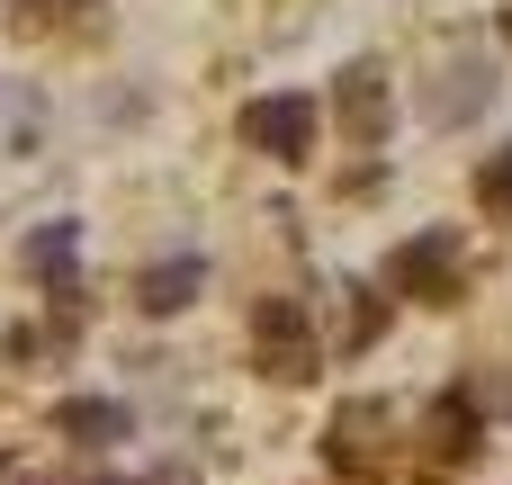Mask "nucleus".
I'll return each mask as SVG.
<instances>
[{"instance_id":"obj_1","label":"nucleus","mask_w":512,"mask_h":485,"mask_svg":"<svg viewBox=\"0 0 512 485\" xmlns=\"http://www.w3.org/2000/svg\"><path fill=\"white\" fill-rule=\"evenodd\" d=\"M243 144L270 153V162H306V153H315V99H306V90L252 99V108H243Z\"/></svg>"},{"instance_id":"obj_2","label":"nucleus","mask_w":512,"mask_h":485,"mask_svg":"<svg viewBox=\"0 0 512 485\" xmlns=\"http://www.w3.org/2000/svg\"><path fill=\"white\" fill-rule=\"evenodd\" d=\"M387 279H396L405 297L450 306V297H459V234H423V243H405V252L387 261Z\"/></svg>"},{"instance_id":"obj_3","label":"nucleus","mask_w":512,"mask_h":485,"mask_svg":"<svg viewBox=\"0 0 512 485\" xmlns=\"http://www.w3.org/2000/svg\"><path fill=\"white\" fill-rule=\"evenodd\" d=\"M324 450H333V468H342V477H369V468H387V450H396V423H387V405H342Z\"/></svg>"},{"instance_id":"obj_4","label":"nucleus","mask_w":512,"mask_h":485,"mask_svg":"<svg viewBox=\"0 0 512 485\" xmlns=\"http://www.w3.org/2000/svg\"><path fill=\"white\" fill-rule=\"evenodd\" d=\"M252 333H261V351H270V360H261L270 378H288V387H297V378H315V351H306V306L270 297V306H252Z\"/></svg>"},{"instance_id":"obj_5","label":"nucleus","mask_w":512,"mask_h":485,"mask_svg":"<svg viewBox=\"0 0 512 485\" xmlns=\"http://www.w3.org/2000/svg\"><path fill=\"white\" fill-rule=\"evenodd\" d=\"M333 117H342L351 144H378V135H387V81H378V63H351V72H342Z\"/></svg>"},{"instance_id":"obj_6","label":"nucleus","mask_w":512,"mask_h":485,"mask_svg":"<svg viewBox=\"0 0 512 485\" xmlns=\"http://www.w3.org/2000/svg\"><path fill=\"white\" fill-rule=\"evenodd\" d=\"M54 432H72V441L108 450V441H126V405H99V396H72V405L54 414Z\"/></svg>"},{"instance_id":"obj_7","label":"nucleus","mask_w":512,"mask_h":485,"mask_svg":"<svg viewBox=\"0 0 512 485\" xmlns=\"http://www.w3.org/2000/svg\"><path fill=\"white\" fill-rule=\"evenodd\" d=\"M198 279H207L198 261H162V270H144L135 306H144V315H171V306H189V297H198Z\"/></svg>"},{"instance_id":"obj_8","label":"nucleus","mask_w":512,"mask_h":485,"mask_svg":"<svg viewBox=\"0 0 512 485\" xmlns=\"http://www.w3.org/2000/svg\"><path fill=\"white\" fill-rule=\"evenodd\" d=\"M477 108H486V72H477V63L441 72V90H432V117H441V126H459V117H477Z\"/></svg>"},{"instance_id":"obj_9","label":"nucleus","mask_w":512,"mask_h":485,"mask_svg":"<svg viewBox=\"0 0 512 485\" xmlns=\"http://www.w3.org/2000/svg\"><path fill=\"white\" fill-rule=\"evenodd\" d=\"M72 243H81L72 225H36V234H27V270H45V279H63V270H72Z\"/></svg>"},{"instance_id":"obj_10","label":"nucleus","mask_w":512,"mask_h":485,"mask_svg":"<svg viewBox=\"0 0 512 485\" xmlns=\"http://www.w3.org/2000/svg\"><path fill=\"white\" fill-rule=\"evenodd\" d=\"M432 432H441V441H432L441 459H468V450H477V414H468V405H441V414H432Z\"/></svg>"},{"instance_id":"obj_11","label":"nucleus","mask_w":512,"mask_h":485,"mask_svg":"<svg viewBox=\"0 0 512 485\" xmlns=\"http://www.w3.org/2000/svg\"><path fill=\"white\" fill-rule=\"evenodd\" d=\"M477 207H486V216H512V144L477 171Z\"/></svg>"}]
</instances>
